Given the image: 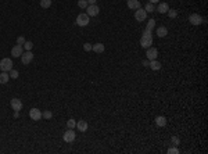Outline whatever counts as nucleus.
Wrapping results in <instances>:
<instances>
[{"label": "nucleus", "mask_w": 208, "mask_h": 154, "mask_svg": "<svg viewBox=\"0 0 208 154\" xmlns=\"http://www.w3.org/2000/svg\"><path fill=\"white\" fill-rule=\"evenodd\" d=\"M168 154H179V149H178V146H175V147H169V149L167 150Z\"/></svg>", "instance_id": "a878e982"}, {"label": "nucleus", "mask_w": 208, "mask_h": 154, "mask_svg": "<svg viewBox=\"0 0 208 154\" xmlns=\"http://www.w3.org/2000/svg\"><path fill=\"white\" fill-rule=\"evenodd\" d=\"M150 3H153V4H155V3H160V0H149Z\"/></svg>", "instance_id": "c9c22d12"}, {"label": "nucleus", "mask_w": 208, "mask_h": 154, "mask_svg": "<svg viewBox=\"0 0 208 154\" xmlns=\"http://www.w3.org/2000/svg\"><path fill=\"white\" fill-rule=\"evenodd\" d=\"M149 67L151 68L153 71H160L162 65H161V63H160V61H157V60H151V61H150V64H149Z\"/></svg>", "instance_id": "dca6fc26"}, {"label": "nucleus", "mask_w": 208, "mask_h": 154, "mask_svg": "<svg viewBox=\"0 0 208 154\" xmlns=\"http://www.w3.org/2000/svg\"><path fill=\"white\" fill-rule=\"evenodd\" d=\"M167 14H168V17H169V18H172V20L178 17V11H176V10H171V9H169Z\"/></svg>", "instance_id": "b1692460"}, {"label": "nucleus", "mask_w": 208, "mask_h": 154, "mask_svg": "<svg viewBox=\"0 0 208 154\" xmlns=\"http://www.w3.org/2000/svg\"><path fill=\"white\" fill-rule=\"evenodd\" d=\"M154 22H155V21H154V20H150L149 21V24H147V29H146V31H151V29H153V27H154Z\"/></svg>", "instance_id": "2f4dec72"}, {"label": "nucleus", "mask_w": 208, "mask_h": 154, "mask_svg": "<svg viewBox=\"0 0 208 154\" xmlns=\"http://www.w3.org/2000/svg\"><path fill=\"white\" fill-rule=\"evenodd\" d=\"M51 117H53V113H51V111H45V113H42V118H45V119H50Z\"/></svg>", "instance_id": "c756f323"}, {"label": "nucleus", "mask_w": 208, "mask_h": 154, "mask_svg": "<svg viewBox=\"0 0 208 154\" xmlns=\"http://www.w3.org/2000/svg\"><path fill=\"white\" fill-rule=\"evenodd\" d=\"M14 64L11 61V59L9 57H6V59H1L0 60V69L3 71V72H10V69H13Z\"/></svg>", "instance_id": "f03ea898"}, {"label": "nucleus", "mask_w": 208, "mask_h": 154, "mask_svg": "<svg viewBox=\"0 0 208 154\" xmlns=\"http://www.w3.org/2000/svg\"><path fill=\"white\" fill-rule=\"evenodd\" d=\"M126 4H128V9H131V10H137L142 7V3L139 0H128Z\"/></svg>", "instance_id": "ddd939ff"}, {"label": "nucleus", "mask_w": 208, "mask_h": 154, "mask_svg": "<svg viewBox=\"0 0 208 154\" xmlns=\"http://www.w3.org/2000/svg\"><path fill=\"white\" fill-rule=\"evenodd\" d=\"M155 125H157V127H165V125H167V118L164 117V115L155 117Z\"/></svg>", "instance_id": "a211bd4d"}, {"label": "nucleus", "mask_w": 208, "mask_h": 154, "mask_svg": "<svg viewBox=\"0 0 208 154\" xmlns=\"http://www.w3.org/2000/svg\"><path fill=\"white\" fill-rule=\"evenodd\" d=\"M9 81H10V75H9V72H3V71H1V74H0V83L6 85V83H7Z\"/></svg>", "instance_id": "aec40b11"}, {"label": "nucleus", "mask_w": 208, "mask_h": 154, "mask_svg": "<svg viewBox=\"0 0 208 154\" xmlns=\"http://www.w3.org/2000/svg\"><path fill=\"white\" fill-rule=\"evenodd\" d=\"M51 6V0H40V7L42 9H49Z\"/></svg>", "instance_id": "5701e85b"}, {"label": "nucleus", "mask_w": 208, "mask_h": 154, "mask_svg": "<svg viewBox=\"0 0 208 154\" xmlns=\"http://www.w3.org/2000/svg\"><path fill=\"white\" fill-rule=\"evenodd\" d=\"M99 13H100V9L97 4H89L86 7V14L89 17H96V15H99Z\"/></svg>", "instance_id": "423d86ee"}, {"label": "nucleus", "mask_w": 208, "mask_h": 154, "mask_svg": "<svg viewBox=\"0 0 208 154\" xmlns=\"http://www.w3.org/2000/svg\"><path fill=\"white\" fill-rule=\"evenodd\" d=\"M146 56H147V59L151 61V60H157V56H158V50L155 49V47H149L147 51H146Z\"/></svg>", "instance_id": "9d476101"}, {"label": "nucleus", "mask_w": 208, "mask_h": 154, "mask_svg": "<svg viewBox=\"0 0 208 154\" xmlns=\"http://www.w3.org/2000/svg\"><path fill=\"white\" fill-rule=\"evenodd\" d=\"M22 53H24V50H22V46L21 45H15L13 49H11V56H13V57H21Z\"/></svg>", "instance_id": "9b49d317"}, {"label": "nucleus", "mask_w": 208, "mask_h": 154, "mask_svg": "<svg viewBox=\"0 0 208 154\" xmlns=\"http://www.w3.org/2000/svg\"><path fill=\"white\" fill-rule=\"evenodd\" d=\"M144 10H146V13H154V11H155V7H154L153 3L149 1V3L144 6Z\"/></svg>", "instance_id": "412c9836"}, {"label": "nucleus", "mask_w": 208, "mask_h": 154, "mask_svg": "<svg viewBox=\"0 0 208 154\" xmlns=\"http://www.w3.org/2000/svg\"><path fill=\"white\" fill-rule=\"evenodd\" d=\"M78 6H79V9H86L89 4H87L86 0H78Z\"/></svg>", "instance_id": "c85d7f7f"}, {"label": "nucleus", "mask_w": 208, "mask_h": 154, "mask_svg": "<svg viewBox=\"0 0 208 154\" xmlns=\"http://www.w3.org/2000/svg\"><path fill=\"white\" fill-rule=\"evenodd\" d=\"M168 10H169L168 3H158V6H157V11H158L160 14H167Z\"/></svg>", "instance_id": "2eb2a0df"}, {"label": "nucleus", "mask_w": 208, "mask_h": 154, "mask_svg": "<svg viewBox=\"0 0 208 154\" xmlns=\"http://www.w3.org/2000/svg\"><path fill=\"white\" fill-rule=\"evenodd\" d=\"M29 117L33 121H39V119H42V111L39 108H31L29 110Z\"/></svg>", "instance_id": "1a4fd4ad"}, {"label": "nucleus", "mask_w": 208, "mask_h": 154, "mask_svg": "<svg viewBox=\"0 0 208 154\" xmlns=\"http://www.w3.org/2000/svg\"><path fill=\"white\" fill-rule=\"evenodd\" d=\"M11 108L14 111H20V110H22V101L20 99H13L11 100Z\"/></svg>", "instance_id": "f8f14e48"}, {"label": "nucleus", "mask_w": 208, "mask_h": 154, "mask_svg": "<svg viewBox=\"0 0 208 154\" xmlns=\"http://www.w3.org/2000/svg\"><path fill=\"white\" fill-rule=\"evenodd\" d=\"M147 18V13H146V10L144 9H137L135 11V20L136 21H139V22H143L144 20Z\"/></svg>", "instance_id": "0eeeda50"}, {"label": "nucleus", "mask_w": 208, "mask_h": 154, "mask_svg": "<svg viewBox=\"0 0 208 154\" xmlns=\"http://www.w3.org/2000/svg\"><path fill=\"white\" fill-rule=\"evenodd\" d=\"M32 47H33V43H32V42H25V43H24V49L27 50V51H31L32 50Z\"/></svg>", "instance_id": "bb28decb"}, {"label": "nucleus", "mask_w": 208, "mask_h": 154, "mask_svg": "<svg viewBox=\"0 0 208 154\" xmlns=\"http://www.w3.org/2000/svg\"><path fill=\"white\" fill-rule=\"evenodd\" d=\"M89 18H90V17L86 13H81L77 17V25L78 27H86V25H89V22H90Z\"/></svg>", "instance_id": "7ed1b4c3"}, {"label": "nucleus", "mask_w": 208, "mask_h": 154, "mask_svg": "<svg viewBox=\"0 0 208 154\" xmlns=\"http://www.w3.org/2000/svg\"><path fill=\"white\" fill-rule=\"evenodd\" d=\"M87 1V4H96L97 3V0H86Z\"/></svg>", "instance_id": "f704fd0d"}, {"label": "nucleus", "mask_w": 208, "mask_h": 154, "mask_svg": "<svg viewBox=\"0 0 208 154\" xmlns=\"http://www.w3.org/2000/svg\"><path fill=\"white\" fill-rule=\"evenodd\" d=\"M92 46L93 45H90V43H83V50H85V51H90Z\"/></svg>", "instance_id": "473e14b6"}, {"label": "nucleus", "mask_w": 208, "mask_h": 154, "mask_svg": "<svg viewBox=\"0 0 208 154\" xmlns=\"http://www.w3.org/2000/svg\"><path fill=\"white\" fill-rule=\"evenodd\" d=\"M143 67H149V64H150V60H143Z\"/></svg>", "instance_id": "72a5a7b5"}, {"label": "nucleus", "mask_w": 208, "mask_h": 154, "mask_svg": "<svg viewBox=\"0 0 208 154\" xmlns=\"http://www.w3.org/2000/svg\"><path fill=\"white\" fill-rule=\"evenodd\" d=\"M75 128H78V131H79V132H86V131H87V128H89V125H87L86 121L81 119V121H78V122H77V127H75Z\"/></svg>", "instance_id": "4468645a"}, {"label": "nucleus", "mask_w": 208, "mask_h": 154, "mask_svg": "<svg viewBox=\"0 0 208 154\" xmlns=\"http://www.w3.org/2000/svg\"><path fill=\"white\" fill-rule=\"evenodd\" d=\"M32 60H33V54H32V51H25V53H22V56H21V63H22L24 65L31 64Z\"/></svg>", "instance_id": "6e6552de"}, {"label": "nucleus", "mask_w": 208, "mask_h": 154, "mask_svg": "<svg viewBox=\"0 0 208 154\" xmlns=\"http://www.w3.org/2000/svg\"><path fill=\"white\" fill-rule=\"evenodd\" d=\"M92 50H93L95 53H97V54H100V53H103L104 50H105V47H104L103 43H96V45L92 46Z\"/></svg>", "instance_id": "6ab92c4d"}, {"label": "nucleus", "mask_w": 208, "mask_h": 154, "mask_svg": "<svg viewBox=\"0 0 208 154\" xmlns=\"http://www.w3.org/2000/svg\"><path fill=\"white\" fill-rule=\"evenodd\" d=\"M171 143L173 146H178V145H181V139L178 137V136H172L171 137Z\"/></svg>", "instance_id": "cd10ccee"}, {"label": "nucleus", "mask_w": 208, "mask_h": 154, "mask_svg": "<svg viewBox=\"0 0 208 154\" xmlns=\"http://www.w3.org/2000/svg\"><path fill=\"white\" fill-rule=\"evenodd\" d=\"M9 75H10V78H11V79H17V78L20 77V72L18 71H17V69H10V72H9Z\"/></svg>", "instance_id": "4be33fe9"}, {"label": "nucleus", "mask_w": 208, "mask_h": 154, "mask_svg": "<svg viewBox=\"0 0 208 154\" xmlns=\"http://www.w3.org/2000/svg\"><path fill=\"white\" fill-rule=\"evenodd\" d=\"M67 127L69 128V129H74V128L77 127V121L72 119V118H71V119H68V121H67Z\"/></svg>", "instance_id": "393cba45"}, {"label": "nucleus", "mask_w": 208, "mask_h": 154, "mask_svg": "<svg viewBox=\"0 0 208 154\" xmlns=\"http://www.w3.org/2000/svg\"><path fill=\"white\" fill-rule=\"evenodd\" d=\"M151 45H153V35H151L149 31H146L142 35L140 46L143 49H149V47H151Z\"/></svg>", "instance_id": "f257e3e1"}, {"label": "nucleus", "mask_w": 208, "mask_h": 154, "mask_svg": "<svg viewBox=\"0 0 208 154\" xmlns=\"http://www.w3.org/2000/svg\"><path fill=\"white\" fill-rule=\"evenodd\" d=\"M155 33H157V36L158 38H165L168 35L167 27H158L157 28V31H155Z\"/></svg>", "instance_id": "f3484780"}, {"label": "nucleus", "mask_w": 208, "mask_h": 154, "mask_svg": "<svg viewBox=\"0 0 208 154\" xmlns=\"http://www.w3.org/2000/svg\"><path fill=\"white\" fill-rule=\"evenodd\" d=\"M203 17L200 15V14H197V13H193V14H190V17H189V22L191 24V25H200V24H203L204 21H203Z\"/></svg>", "instance_id": "39448f33"}, {"label": "nucleus", "mask_w": 208, "mask_h": 154, "mask_svg": "<svg viewBox=\"0 0 208 154\" xmlns=\"http://www.w3.org/2000/svg\"><path fill=\"white\" fill-rule=\"evenodd\" d=\"M25 42H27V40H25V38H24V36H18V38H17V45L24 46V43H25Z\"/></svg>", "instance_id": "7c9ffc66"}, {"label": "nucleus", "mask_w": 208, "mask_h": 154, "mask_svg": "<svg viewBox=\"0 0 208 154\" xmlns=\"http://www.w3.org/2000/svg\"><path fill=\"white\" fill-rule=\"evenodd\" d=\"M63 139H64V142H67V143H72V142L77 139V133H75L74 129H69V128H68L67 131H65V133L63 135Z\"/></svg>", "instance_id": "20e7f679"}]
</instances>
